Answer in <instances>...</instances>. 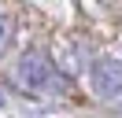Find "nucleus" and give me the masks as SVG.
<instances>
[{
  "label": "nucleus",
  "instance_id": "1",
  "mask_svg": "<svg viewBox=\"0 0 122 118\" xmlns=\"http://www.w3.org/2000/svg\"><path fill=\"white\" fill-rule=\"evenodd\" d=\"M15 81H19V88H26L30 96H59L63 88H67V78H63L59 66L52 63V55L41 52V48L22 52V59H19V66H15Z\"/></svg>",
  "mask_w": 122,
  "mask_h": 118
},
{
  "label": "nucleus",
  "instance_id": "2",
  "mask_svg": "<svg viewBox=\"0 0 122 118\" xmlns=\"http://www.w3.org/2000/svg\"><path fill=\"white\" fill-rule=\"evenodd\" d=\"M92 96L104 103H122V59H96L89 66Z\"/></svg>",
  "mask_w": 122,
  "mask_h": 118
},
{
  "label": "nucleus",
  "instance_id": "3",
  "mask_svg": "<svg viewBox=\"0 0 122 118\" xmlns=\"http://www.w3.org/2000/svg\"><path fill=\"white\" fill-rule=\"evenodd\" d=\"M11 41H15V19H11V15H4V11H0V52L8 48Z\"/></svg>",
  "mask_w": 122,
  "mask_h": 118
}]
</instances>
